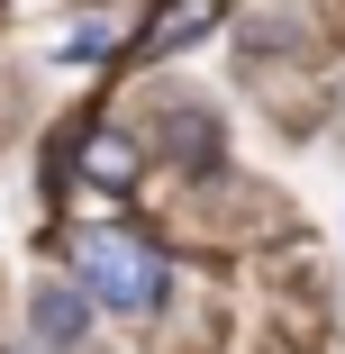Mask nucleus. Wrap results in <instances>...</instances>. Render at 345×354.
<instances>
[{
    "instance_id": "nucleus-1",
    "label": "nucleus",
    "mask_w": 345,
    "mask_h": 354,
    "mask_svg": "<svg viewBox=\"0 0 345 354\" xmlns=\"http://www.w3.org/2000/svg\"><path fill=\"white\" fill-rule=\"evenodd\" d=\"M73 281H82L100 309H155V300H164V254L136 245V236L109 218V227H82V236H73Z\"/></svg>"
},
{
    "instance_id": "nucleus-2",
    "label": "nucleus",
    "mask_w": 345,
    "mask_h": 354,
    "mask_svg": "<svg viewBox=\"0 0 345 354\" xmlns=\"http://www.w3.org/2000/svg\"><path fill=\"white\" fill-rule=\"evenodd\" d=\"M73 164H82V173H91L100 191H127L136 173H146V155H136V136H118V127H91ZM100 191H91V200H100Z\"/></svg>"
},
{
    "instance_id": "nucleus-3",
    "label": "nucleus",
    "mask_w": 345,
    "mask_h": 354,
    "mask_svg": "<svg viewBox=\"0 0 345 354\" xmlns=\"http://www.w3.org/2000/svg\"><path fill=\"white\" fill-rule=\"evenodd\" d=\"M82 291H64V281H46V291H37V336L46 345H82Z\"/></svg>"
},
{
    "instance_id": "nucleus-4",
    "label": "nucleus",
    "mask_w": 345,
    "mask_h": 354,
    "mask_svg": "<svg viewBox=\"0 0 345 354\" xmlns=\"http://www.w3.org/2000/svg\"><path fill=\"white\" fill-rule=\"evenodd\" d=\"M209 28H218V10H155L146 19V55H173L191 37H209Z\"/></svg>"
}]
</instances>
